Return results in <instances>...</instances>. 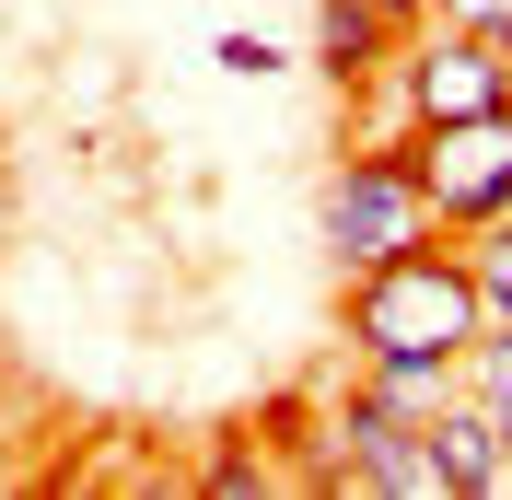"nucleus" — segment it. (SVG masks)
I'll use <instances>...</instances> for the list:
<instances>
[{"instance_id": "nucleus-7", "label": "nucleus", "mask_w": 512, "mask_h": 500, "mask_svg": "<svg viewBox=\"0 0 512 500\" xmlns=\"http://www.w3.org/2000/svg\"><path fill=\"white\" fill-rule=\"evenodd\" d=\"M454 245H466V280H478V326H512V210L454 233Z\"/></svg>"}, {"instance_id": "nucleus-10", "label": "nucleus", "mask_w": 512, "mask_h": 500, "mask_svg": "<svg viewBox=\"0 0 512 500\" xmlns=\"http://www.w3.org/2000/svg\"><path fill=\"white\" fill-rule=\"evenodd\" d=\"M222 70H233V82H268V70H280V47H268V35H222Z\"/></svg>"}, {"instance_id": "nucleus-8", "label": "nucleus", "mask_w": 512, "mask_h": 500, "mask_svg": "<svg viewBox=\"0 0 512 500\" xmlns=\"http://www.w3.org/2000/svg\"><path fill=\"white\" fill-rule=\"evenodd\" d=\"M466 396L501 419V442H512V326H478L466 338Z\"/></svg>"}, {"instance_id": "nucleus-11", "label": "nucleus", "mask_w": 512, "mask_h": 500, "mask_svg": "<svg viewBox=\"0 0 512 500\" xmlns=\"http://www.w3.org/2000/svg\"><path fill=\"white\" fill-rule=\"evenodd\" d=\"M373 12L384 24H431V0H373Z\"/></svg>"}, {"instance_id": "nucleus-9", "label": "nucleus", "mask_w": 512, "mask_h": 500, "mask_svg": "<svg viewBox=\"0 0 512 500\" xmlns=\"http://www.w3.org/2000/svg\"><path fill=\"white\" fill-rule=\"evenodd\" d=\"M431 24H466V35H501L512 47V0H431Z\"/></svg>"}, {"instance_id": "nucleus-1", "label": "nucleus", "mask_w": 512, "mask_h": 500, "mask_svg": "<svg viewBox=\"0 0 512 500\" xmlns=\"http://www.w3.org/2000/svg\"><path fill=\"white\" fill-rule=\"evenodd\" d=\"M466 338H478V280H466L454 233L384 256V268H350V361L361 373H384V361H466Z\"/></svg>"}, {"instance_id": "nucleus-6", "label": "nucleus", "mask_w": 512, "mask_h": 500, "mask_svg": "<svg viewBox=\"0 0 512 500\" xmlns=\"http://www.w3.org/2000/svg\"><path fill=\"white\" fill-rule=\"evenodd\" d=\"M419 431H431V466H443V489H454V500H478V489H489V466H501V419H489L466 384H454V396L431 407Z\"/></svg>"}, {"instance_id": "nucleus-3", "label": "nucleus", "mask_w": 512, "mask_h": 500, "mask_svg": "<svg viewBox=\"0 0 512 500\" xmlns=\"http://www.w3.org/2000/svg\"><path fill=\"white\" fill-rule=\"evenodd\" d=\"M408 163H419V187H431V221H443V233L501 221V210H512V105H501V117L408 128Z\"/></svg>"}, {"instance_id": "nucleus-4", "label": "nucleus", "mask_w": 512, "mask_h": 500, "mask_svg": "<svg viewBox=\"0 0 512 500\" xmlns=\"http://www.w3.org/2000/svg\"><path fill=\"white\" fill-rule=\"evenodd\" d=\"M396 94H408L419 128L501 117V105H512V47H501V35H466V24H419L408 47H396Z\"/></svg>"}, {"instance_id": "nucleus-5", "label": "nucleus", "mask_w": 512, "mask_h": 500, "mask_svg": "<svg viewBox=\"0 0 512 500\" xmlns=\"http://www.w3.org/2000/svg\"><path fill=\"white\" fill-rule=\"evenodd\" d=\"M396 35L408 24H384L373 0H315V70L338 94H373L384 70H396Z\"/></svg>"}, {"instance_id": "nucleus-2", "label": "nucleus", "mask_w": 512, "mask_h": 500, "mask_svg": "<svg viewBox=\"0 0 512 500\" xmlns=\"http://www.w3.org/2000/svg\"><path fill=\"white\" fill-rule=\"evenodd\" d=\"M315 233H326V256H338V280H350V268H384V256H408V245H431L443 221H431V187H419L408 140H373V152L338 163L326 198H315Z\"/></svg>"}]
</instances>
